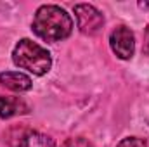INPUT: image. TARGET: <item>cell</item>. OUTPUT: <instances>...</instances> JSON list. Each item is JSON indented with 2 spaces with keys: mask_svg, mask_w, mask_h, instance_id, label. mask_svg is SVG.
Masks as SVG:
<instances>
[{
  "mask_svg": "<svg viewBox=\"0 0 149 147\" xmlns=\"http://www.w3.org/2000/svg\"><path fill=\"white\" fill-rule=\"evenodd\" d=\"M111 49L113 52L120 57V59H130L134 55L135 50V40L134 33L127 28V26H118L111 33Z\"/></svg>",
  "mask_w": 149,
  "mask_h": 147,
  "instance_id": "obj_4",
  "label": "cell"
},
{
  "mask_svg": "<svg viewBox=\"0 0 149 147\" xmlns=\"http://www.w3.org/2000/svg\"><path fill=\"white\" fill-rule=\"evenodd\" d=\"M74 14H76L78 28H80L81 33L95 35V33L101 31V28L104 24V17L94 5L78 3V5H74Z\"/></svg>",
  "mask_w": 149,
  "mask_h": 147,
  "instance_id": "obj_3",
  "label": "cell"
},
{
  "mask_svg": "<svg viewBox=\"0 0 149 147\" xmlns=\"http://www.w3.org/2000/svg\"><path fill=\"white\" fill-rule=\"evenodd\" d=\"M116 147H146V140L139 137H128V139H123Z\"/></svg>",
  "mask_w": 149,
  "mask_h": 147,
  "instance_id": "obj_8",
  "label": "cell"
},
{
  "mask_svg": "<svg viewBox=\"0 0 149 147\" xmlns=\"http://www.w3.org/2000/svg\"><path fill=\"white\" fill-rule=\"evenodd\" d=\"M17 147H54V142H52V139H49L43 133L30 132L19 140Z\"/></svg>",
  "mask_w": 149,
  "mask_h": 147,
  "instance_id": "obj_7",
  "label": "cell"
},
{
  "mask_svg": "<svg viewBox=\"0 0 149 147\" xmlns=\"http://www.w3.org/2000/svg\"><path fill=\"white\" fill-rule=\"evenodd\" d=\"M73 21L70 14L57 5H42L33 19V31L47 42H61L70 37Z\"/></svg>",
  "mask_w": 149,
  "mask_h": 147,
  "instance_id": "obj_1",
  "label": "cell"
},
{
  "mask_svg": "<svg viewBox=\"0 0 149 147\" xmlns=\"http://www.w3.org/2000/svg\"><path fill=\"white\" fill-rule=\"evenodd\" d=\"M12 61L21 69H26L37 76L45 74L52 64L50 54L43 47H40L38 43L28 40V38L19 40V43L16 45V49L12 52Z\"/></svg>",
  "mask_w": 149,
  "mask_h": 147,
  "instance_id": "obj_2",
  "label": "cell"
},
{
  "mask_svg": "<svg viewBox=\"0 0 149 147\" xmlns=\"http://www.w3.org/2000/svg\"><path fill=\"white\" fill-rule=\"evenodd\" d=\"M0 83L12 92H26L31 88V78L17 71L0 73Z\"/></svg>",
  "mask_w": 149,
  "mask_h": 147,
  "instance_id": "obj_5",
  "label": "cell"
},
{
  "mask_svg": "<svg viewBox=\"0 0 149 147\" xmlns=\"http://www.w3.org/2000/svg\"><path fill=\"white\" fill-rule=\"evenodd\" d=\"M61 147H92V146L85 139H68Z\"/></svg>",
  "mask_w": 149,
  "mask_h": 147,
  "instance_id": "obj_9",
  "label": "cell"
},
{
  "mask_svg": "<svg viewBox=\"0 0 149 147\" xmlns=\"http://www.w3.org/2000/svg\"><path fill=\"white\" fill-rule=\"evenodd\" d=\"M142 52L149 55V26L146 28V33H144V45H142Z\"/></svg>",
  "mask_w": 149,
  "mask_h": 147,
  "instance_id": "obj_10",
  "label": "cell"
},
{
  "mask_svg": "<svg viewBox=\"0 0 149 147\" xmlns=\"http://www.w3.org/2000/svg\"><path fill=\"white\" fill-rule=\"evenodd\" d=\"M28 112V106L23 99L19 97H0V118H12L17 114H24Z\"/></svg>",
  "mask_w": 149,
  "mask_h": 147,
  "instance_id": "obj_6",
  "label": "cell"
}]
</instances>
